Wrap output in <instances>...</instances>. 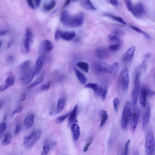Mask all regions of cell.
Wrapping results in <instances>:
<instances>
[{"mask_svg":"<svg viewBox=\"0 0 155 155\" xmlns=\"http://www.w3.org/2000/svg\"><path fill=\"white\" fill-rule=\"evenodd\" d=\"M55 4V2L54 0H52L50 3L45 4L44 5V9L46 11H49L54 8Z\"/></svg>","mask_w":155,"mask_h":155,"instance_id":"e575fe53","label":"cell"},{"mask_svg":"<svg viewBox=\"0 0 155 155\" xmlns=\"http://www.w3.org/2000/svg\"><path fill=\"white\" fill-rule=\"evenodd\" d=\"M56 144V143L55 141H53L51 143L50 146H54Z\"/></svg>","mask_w":155,"mask_h":155,"instance_id":"6125c7cd","label":"cell"},{"mask_svg":"<svg viewBox=\"0 0 155 155\" xmlns=\"http://www.w3.org/2000/svg\"><path fill=\"white\" fill-rule=\"evenodd\" d=\"M84 14L80 13L72 16L66 11L61 15V21L65 25L69 27L76 28L82 25L84 22Z\"/></svg>","mask_w":155,"mask_h":155,"instance_id":"6da1fadb","label":"cell"},{"mask_svg":"<svg viewBox=\"0 0 155 155\" xmlns=\"http://www.w3.org/2000/svg\"><path fill=\"white\" fill-rule=\"evenodd\" d=\"M124 35V33L123 31L120 29H117L114 30L109 35V37L112 41L123 44V41L121 38Z\"/></svg>","mask_w":155,"mask_h":155,"instance_id":"8fae6325","label":"cell"},{"mask_svg":"<svg viewBox=\"0 0 155 155\" xmlns=\"http://www.w3.org/2000/svg\"><path fill=\"white\" fill-rule=\"evenodd\" d=\"M140 88V73H136L134 79V85L132 92V104L137 105Z\"/></svg>","mask_w":155,"mask_h":155,"instance_id":"52a82bcc","label":"cell"},{"mask_svg":"<svg viewBox=\"0 0 155 155\" xmlns=\"http://www.w3.org/2000/svg\"><path fill=\"white\" fill-rule=\"evenodd\" d=\"M145 151L147 155H151L155 150V141L154 135L151 131L148 133L145 144Z\"/></svg>","mask_w":155,"mask_h":155,"instance_id":"8992f818","label":"cell"},{"mask_svg":"<svg viewBox=\"0 0 155 155\" xmlns=\"http://www.w3.org/2000/svg\"><path fill=\"white\" fill-rule=\"evenodd\" d=\"M131 12L135 17L140 18L145 14V9L143 4L139 3L133 6Z\"/></svg>","mask_w":155,"mask_h":155,"instance_id":"30bf717a","label":"cell"},{"mask_svg":"<svg viewBox=\"0 0 155 155\" xmlns=\"http://www.w3.org/2000/svg\"><path fill=\"white\" fill-rule=\"evenodd\" d=\"M71 1V0H66V1L65 4L63 6V7H65L68 5L70 4Z\"/></svg>","mask_w":155,"mask_h":155,"instance_id":"94428289","label":"cell"},{"mask_svg":"<svg viewBox=\"0 0 155 155\" xmlns=\"http://www.w3.org/2000/svg\"><path fill=\"white\" fill-rule=\"evenodd\" d=\"M45 59L44 55H42L37 60L35 68V75H37L41 73L44 65Z\"/></svg>","mask_w":155,"mask_h":155,"instance_id":"d6986e66","label":"cell"},{"mask_svg":"<svg viewBox=\"0 0 155 155\" xmlns=\"http://www.w3.org/2000/svg\"><path fill=\"white\" fill-rule=\"evenodd\" d=\"M63 32L60 30H57L55 34V38L56 41H59L61 37V35Z\"/></svg>","mask_w":155,"mask_h":155,"instance_id":"ee69618b","label":"cell"},{"mask_svg":"<svg viewBox=\"0 0 155 155\" xmlns=\"http://www.w3.org/2000/svg\"><path fill=\"white\" fill-rule=\"evenodd\" d=\"M145 89L146 91L148 96L149 97H153L155 95V92L150 87L147 85H145Z\"/></svg>","mask_w":155,"mask_h":155,"instance_id":"60d3db41","label":"cell"},{"mask_svg":"<svg viewBox=\"0 0 155 155\" xmlns=\"http://www.w3.org/2000/svg\"><path fill=\"white\" fill-rule=\"evenodd\" d=\"M141 67L143 70L144 72H146L147 70V65L146 60H144L141 65Z\"/></svg>","mask_w":155,"mask_h":155,"instance_id":"681fc988","label":"cell"},{"mask_svg":"<svg viewBox=\"0 0 155 155\" xmlns=\"http://www.w3.org/2000/svg\"><path fill=\"white\" fill-rule=\"evenodd\" d=\"M108 91V89L107 87L105 86L103 88V89L100 96L102 101H104L105 100Z\"/></svg>","mask_w":155,"mask_h":155,"instance_id":"74e56055","label":"cell"},{"mask_svg":"<svg viewBox=\"0 0 155 155\" xmlns=\"http://www.w3.org/2000/svg\"><path fill=\"white\" fill-rule=\"evenodd\" d=\"M26 98V94L25 93L22 94L21 97V101H23L25 100Z\"/></svg>","mask_w":155,"mask_h":155,"instance_id":"6f0895ef","label":"cell"},{"mask_svg":"<svg viewBox=\"0 0 155 155\" xmlns=\"http://www.w3.org/2000/svg\"><path fill=\"white\" fill-rule=\"evenodd\" d=\"M50 82H48L47 84L43 85L40 87V90L42 91H47L49 89L51 85Z\"/></svg>","mask_w":155,"mask_h":155,"instance_id":"7bdbcfd3","label":"cell"},{"mask_svg":"<svg viewBox=\"0 0 155 155\" xmlns=\"http://www.w3.org/2000/svg\"><path fill=\"white\" fill-rule=\"evenodd\" d=\"M41 131L38 130L32 132V137L28 143L25 145L27 148H31L34 146L41 137Z\"/></svg>","mask_w":155,"mask_h":155,"instance_id":"4fadbf2b","label":"cell"},{"mask_svg":"<svg viewBox=\"0 0 155 155\" xmlns=\"http://www.w3.org/2000/svg\"><path fill=\"white\" fill-rule=\"evenodd\" d=\"M139 116V112L135 105H133L131 110L130 120L132 131L134 132L136 129Z\"/></svg>","mask_w":155,"mask_h":155,"instance_id":"ba28073f","label":"cell"},{"mask_svg":"<svg viewBox=\"0 0 155 155\" xmlns=\"http://www.w3.org/2000/svg\"><path fill=\"white\" fill-rule=\"evenodd\" d=\"M95 53L97 57L101 59H106L109 56L107 50L103 48H98L95 50Z\"/></svg>","mask_w":155,"mask_h":155,"instance_id":"7402d4cb","label":"cell"},{"mask_svg":"<svg viewBox=\"0 0 155 155\" xmlns=\"http://www.w3.org/2000/svg\"><path fill=\"white\" fill-rule=\"evenodd\" d=\"M21 130V123H18L16 125L15 128V133L17 134L20 133Z\"/></svg>","mask_w":155,"mask_h":155,"instance_id":"7dc6e473","label":"cell"},{"mask_svg":"<svg viewBox=\"0 0 155 155\" xmlns=\"http://www.w3.org/2000/svg\"><path fill=\"white\" fill-rule=\"evenodd\" d=\"M100 115L101 117L100 127H103L107 121L108 118V115L107 112L104 110H102L100 111Z\"/></svg>","mask_w":155,"mask_h":155,"instance_id":"f1b7e54d","label":"cell"},{"mask_svg":"<svg viewBox=\"0 0 155 155\" xmlns=\"http://www.w3.org/2000/svg\"><path fill=\"white\" fill-rule=\"evenodd\" d=\"M77 65L85 72L87 73L89 72L90 65L88 63L84 62H80L77 63Z\"/></svg>","mask_w":155,"mask_h":155,"instance_id":"4dcf8cb0","label":"cell"},{"mask_svg":"<svg viewBox=\"0 0 155 155\" xmlns=\"http://www.w3.org/2000/svg\"><path fill=\"white\" fill-rule=\"evenodd\" d=\"M43 80L44 78L43 77H40L39 78H38L34 83L32 84L30 86V87L31 88H33V87L40 84L43 82Z\"/></svg>","mask_w":155,"mask_h":155,"instance_id":"b9f144b4","label":"cell"},{"mask_svg":"<svg viewBox=\"0 0 155 155\" xmlns=\"http://www.w3.org/2000/svg\"><path fill=\"white\" fill-rule=\"evenodd\" d=\"M14 59V57L12 55H9L6 58V60L8 62H11L13 61Z\"/></svg>","mask_w":155,"mask_h":155,"instance_id":"11a10c76","label":"cell"},{"mask_svg":"<svg viewBox=\"0 0 155 155\" xmlns=\"http://www.w3.org/2000/svg\"><path fill=\"white\" fill-rule=\"evenodd\" d=\"M107 1L113 6H117L118 5L119 1L118 0H106Z\"/></svg>","mask_w":155,"mask_h":155,"instance_id":"c3c4849f","label":"cell"},{"mask_svg":"<svg viewBox=\"0 0 155 155\" xmlns=\"http://www.w3.org/2000/svg\"><path fill=\"white\" fill-rule=\"evenodd\" d=\"M71 1H72L73 2H75L77 1H78V0H71Z\"/></svg>","mask_w":155,"mask_h":155,"instance_id":"e7e4bbea","label":"cell"},{"mask_svg":"<svg viewBox=\"0 0 155 155\" xmlns=\"http://www.w3.org/2000/svg\"><path fill=\"white\" fill-rule=\"evenodd\" d=\"M23 107L22 106H18L17 108L12 113V116L16 113H19L21 112L23 110Z\"/></svg>","mask_w":155,"mask_h":155,"instance_id":"f907efd6","label":"cell"},{"mask_svg":"<svg viewBox=\"0 0 155 155\" xmlns=\"http://www.w3.org/2000/svg\"><path fill=\"white\" fill-rule=\"evenodd\" d=\"M131 106L130 102H126L124 106L121 120V127L123 129L128 127L131 114Z\"/></svg>","mask_w":155,"mask_h":155,"instance_id":"277c9868","label":"cell"},{"mask_svg":"<svg viewBox=\"0 0 155 155\" xmlns=\"http://www.w3.org/2000/svg\"><path fill=\"white\" fill-rule=\"evenodd\" d=\"M113 72H117L118 70V64L117 63H115L113 64Z\"/></svg>","mask_w":155,"mask_h":155,"instance_id":"816d5d0a","label":"cell"},{"mask_svg":"<svg viewBox=\"0 0 155 155\" xmlns=\"http://www.w3.org/2000/svg\"><path fill=\"white\" fill-rule=\"evenodd\" d=\"M27 2L29 6L32 9H35V7L33 0H27Z\"/></svg>","mask_w":155,"mask_h":155,"instance_id":"f5cc1de1","label":"cell"},{"mask_svg":"<svg viewBox=\"0 0 155 155\" xmlns=\"http://www.w3.org/2000/svg\"><path fill=\"white\" fill-rule=\"evenodd\" d=\"M124 1L127 9L129 11L131 12L133 6L131 0H124Z\"/></svg>","mask_w":155,"mask_h":155,"instance_id":"ab89813d","label":"cell"},{"mask_svg":"<svg viewBox=\"0 0 155 155\" xmlns=\"http://www.w3.org/2000/svg\"><path fill=\"white\" fill-rule=\"evenodd\" d=\"M69 113L65 115L59 116L56 119L55 122L57 124H60L63 122L69 115Z\"/></svg>","mask_w":155,"mask_h":155,"instance_id":"f35d334b","label":"cell"},{"mask_svg":"<svg viewBox=\"0 0 155 155\" xmlns=\"http://www.w3.org/2000/svg\"><path fill=\"white\" fill-rule=\"evenodd\" d=\"M114 111L116 113H117L118 111L119 106L120 104V101L118 97L114 98L113 101Z\"/></svg>","mask_w":155,"mask_h":155,"instance_id":"d590c367","label":"cell"},{"mask_svg":"<svg viewBox=\"0 0 155 155\" xmlns=\"http://www.w3.org/2000/svg\"><path fill=\"white\" fill-rule=\"evenodd\" d=\"M130 27L132 29H133V30L135 31H136L138 33H141L144 36L145 38L148 39H151V37L146 32H145L142 31L139 28L132 25H130Z\"/></svg>","mask_w":155,"mask_h":155,"instance_id":"f546056e","label":"cell"},{"mask_svg":"<svg viewBox=\"0 0 155 155\" xmlns=\"http://www.w3.org/2000/svg\"><path fill=\"white\" fill-rule=\"evenodd\" d=\"M11 141V134L10 133L8 132L5 134L4 139L2 141V143L4 145H6L10 143Z\"/></svg>","mask_w":155,"mask_h":155,"instance_id":"d6a6232c","label":"cell"},{"mask_svg":"<svg viewBox=\"0 0 155 155\" xmlns=\"http://www.w3.org/2000/svg\"><path fill=\"white\" fill-rule=\"evenodd\" d=\"M78 109V107L77 105H76L70 114L68 120V125L69 126L72 125L73 124L76 123L78 122L77 119Z\"/></svg>","mask_w":155,"mask_h":155,"instance_id":"44dd1931","label":"cell"},{"mask_svg":"<svg viewBox=\"0 0 155 155\" xmlns=\"http://www.w3.org/2000/svg\"><path fill=\"white\" fill-rule=\"evenodd\" d=\"M15 83V79L14 76L11 75H8L6 79L5 82L0 86V92H3L13 85Z\"/></svg>","mask_w":155,"mask_h":155,"instance_id":"5bb4252c","label":"cell"},{"mask_svg":"<svg viewBox=\"0 0 155 155\" xmlns=\"http://www.w3.org/2000/svg\"><path fill=\"white\" fill-rule=\"evenodd\" d=\"M33 34L30 29L27 28L21 45L22 53H27L30 52L31 47L33 42Z\"/></svg>","mask_w":155,"mask_h":155,"instance_id":"3957f363","label":"cell"},{"mask_svg":"<svg viewBox=\"0 0 155 155\" xmlns=\"http://www.w3.org/2000/svg\"><path fill=\"white\" fill-rule=\"evenodd\" d=\"M65 104V100L63 98L61 99L58 101L57 106V113H59L63 111Z\"/></svg>","mask_w":155,"mask_h":155,"instance_id":"1f68e13d","label":"cell"},{"mask_svg":"<svg viewBox=\"0 0 155 155\" xmlns=\"http://www.w3.org/2000/svg\"><path fill=\"white\" fill-rule=\"evenodd\" d=\"M2 41H0V47L1 46L2 44Z\"/></svg>","mask_w":155,"mask_h":155,"instance_id":"be15d7a7","label":"cell"},{"mask_svg":"<svg viewBox=\"0 0 155 155\" xmlns=\"http://www.w3.org/2000/svg\"><path fill=\"white\" fill-rule=\"evenodd\" d=\"M75 36V33L74 31H66L63 32L61 38L65 41H70L73 39Z\"/></svg>","mask_w":155,"mask_h":155,"instance_id":"484cf974","label":"cell"},{"mask_svg":"<svg viewBox=\"0 0 155 155\" xmlns=\"http://www.w3.org/2000/svg\"><path fill=\"white\" fill-rule=\"evenodd\" d=\"M50 150V146L49 144H45L43 148L41 154L43 155H47Z\"/></svg>","mask_w":155,"mask_h":155,"instance_id":"8d00e7d4","label":"cell"},{"mask_svg":"<svg viewBox=\"0 0 155 155\" xmlns=\"http://www.w3.org/2000/svg\"><path fill=\"white\" fill-rule=\"evenodd\" d=\"M74 70L77 78L80 83L82 84H85L87 79L84 75L76 68H75Z\"/></svg>","mask_w":155,"mask_h":155,"instance_id":"4316f807","label":"cell"},{"mask_svg":"<svg viewBox=\"0 0 155 155\" xmlns=\"http://www.w3.org/2000/svg\"><path fill=\"white\" fill-rule=\"evenodd\" d=\"M131 141L130 139L128 140L126 143L124 148V154L127 155L128 154V152L129 146Z\"/></svg>","mask_w":155,"mask_h":155,"instance_id":"bcb514c9","label":"cell"},{"mask_svg":"<svg viewBox=\"0 0 155 155\" xmlns=\"http://www.w3.org/2000/svg\"><path fill=\"white\" fill-rule=\"evenodd\" d=\"M31 62L30 60L26 61L22 63L19 67V80L22 81L26 74L30 69Z\"/></svg>","mask_w":155,"mask_h":155,"instance_id":"9c48e42d","label":"cell"},{"mask_svg":"<svg viewBox=\"0 0 155 155\" xmlns=\"http://www.w3.org/2000/svg\"><path fill=\"white\" fill-rule=\"evenodd\" d=\"M34 119V115L32 114L29 115L25 119L24 121V125L27 129L30 128L33 126Z\"/></svg>","mask_w":155,"mask_h":155,"instance_id":"cb8c5ba5","label":"cell"},{"mask_svg":"<svg viewBox=\"0 0 155 155\" xmlns=\"http://www.w3.org/2000/svg\"><path fill=\"white\" fill-rule=\"evenodd\" d=\"M35 75V68H32L29 70L24 76L22 81L24 85L30 83L33 80Z\"/></svg>","mask_w":155,"mask_h":155,"instance_id":"e0dca14e","label":"cell"},{"mask_svg":"<svg viewBox=\"0 0 155 155\" xmlns=\"http://www.w3.org/2000/svg\"><path fill=\"white\" fill-rule=\"evenodd\" d=\"M129 82V70L124 67L121 71L118 80V85L120 90L124 93L128 90Z\"/></svg>","mask_w":155,"mask_h":155,"instance_id":"7a4b0ae2","label":"cell"},{"mask_svg":"<svg viewBox=\"0 0 155 155\" xmlns=\"http://www.w3.org/2000/svg\"><path fill=\"white\" fill-rule=\"evenodd\" d=\"M73 139L74 141L78 140L80 135V131L79 126L76 123L73 124L71 126Z\"/></svg>","mask_w":155,"mask_h":155,"instance_id":"ffe728a7","label":"cell"},{"mask_svg":"<svg viewBox=\"0 0 155 155\" xmlns=\"http://www.w3.org/2000/svg\"><path fill=\"white\" fill-rule=\"evenodd\" d=\"M135 51V47L133 46L129 48L123 54L122 60L125 64H129L132 62Z\"/></svg>","mask_w":155,"mask_h":155,"instance_id":"7c38bea8","label":"cell"},{"mask_svg":"<svg viewBox=\"0 0 155 155\" xmlns=\"http://www.w3.org/2000/svg\"><path fill=\"white\" fill-rule=\"evenodd\" d=\"M150 110L149 105H147L146 110L144 114L142 123V129H144L148 125L150 121Z\"/></svg>","mask_w":155,"mask_h":155,"instance_id":"2e32d148","label":"cell"},{"mask_svg":"<svg viewBox=\"0 0 155 155\" xmlns=\"http://www.w3.org/2000/svg\"><path fill=\"white\" fill-rule=\"evenodd\" d=\"M148 96L147 92L144 86L141 87L140 91L139 102L143 108L146 106L147 98Z\"/></svg>","mask_w":155,"mask_h":155,"instance_id":"ac0fdd59","label":"cell"},{"mask_svg":"<svg viewBox=\"0 0 155 155\" xmlns=\"http://www.w3.org/2000/svg\"><path fill=\"white\" fill-rule=\"evenodd\" d=\"M122 44L117 43L115 44L111 45L108 47L109 50L112 52H116L119 50L121 48Z\"/></svg>","mask_w":155,"mask_h":155,"instance_id":"836d02e7","label":"cell"},{"mask_svg":"<svg viewBox=\"0 0 155 155\" xmlns=\"http://www.w3.org/2000/svg\"><path fill=\"white\" fill-rule=\"evenodd\" d=\"M81 4L85 9L88 10L95 11L96 8L94 6L90 0H81Z\"/></svg>","mask_w":155,"mask_h":155,"instance_id":"d4e9b609","label":"cell"},{"mask_svg":"<svg viewBox=\"0 0 155 155\" xmlns=\"http://www.w3.org/2000/svg\"><path fill=\"white\" fill-rule=\"evenodd\" d=\"M7 32L6 30H0V36L5 35Z\"/></svg>","mask_w":155,"mask_h":155,"instance_id":"9f6ffc18","label":"cell"},{"mask_svg":"<svg viewBox=\"0 0 155 155\" xmlns=\"http://www.w3.org/2000/svg\"><path fill=\"white\" fill-rule=\"evenodd\" d=\"M151 53H147L145 54L144 55V58L145 59L148 60L149 59L151 56Z\"/></svg>","mask_w":155,"mask_h":155,"instance_id":"91938a15","label":"cell"},{"mask_svg":"<svg viewBox=\"0 0 155 155\" xmlns=\"http://www.w3.org/2000/svg\"><path fill=\"white\" fill-rule=\"evenodd\" d=\"M41 47L43 51L49 52L53 50L54 45L49 40H45L42 43Z\"/></svg>","mask_w":155,"mask_h":155,"instance_id":"603a6c76","label":"cell"},{"mask_svg":"<svg viewBox=\"0 0 155 155\" xmlns=\"http://www.w3.org/2000/svg\"><path fill=\"white\" fill-rule=\"evenodd\" d=\"M2 106V104L1 103H0V110H1Z\"/></svg>","mask_w":155,"mask_h":155,"instance_id":"03108f58","label":"cell"},{"mask_svg":"<svg viewBox=\"0 0 155 155\" xmlns=\"http://www.w3.org/2000/svg\"><path fill=\"white\" fill-rule=\"evenodd\" d=\"M92 143V141H90L89 142L87 143L86 144L83 149V151L84 152H86L89 149V147L90 146V145H91V144Z\"/></svg>","mask_w":155,"mask_h":155,"instance_id":"db71d44e","label":"cell"},{"mask_svg":"<svg viewBox=\"0 0 155 155\" xmlns=\"http://www.w3.org/2000/svg\"><path fill=\"white\" fill-rule=\"evenodd\" d=\"M6 125L4 122L0 124V135H1L6 131Z\"/></svg>","mask_w":155,"mask_h":155,"instance_id":"f6af8a7d","label":"cell"},{"mask_svg":"<svg viewBox=\"0 0 155 155\" xmlns=\"http://www.w3.org/2000/svg\"><path fill=\"white\" fill-rule=\"evenodd\" d=\"M85 88L92 90L95 95L97 96H100L103 89V87L101 85L94 83H90L87 84L85 86Z\"/></svg>","mask_w":155,"mask_h":155,"instance_id":"9a60e30c","label":"cell"},{"mask_svg":"<svg viewBox=\"0 0 155 155\" xmlns=\"http://www.w3.org/2000/svg\"><path fill=\"white\" fill-rule=\"evenodd\" d=\"M35 5L36 7H38L40 6L41 0H35Z\"/></svg>","mask_w":155,"mask_h":155,"instance_id":"680465c9","label":"cell"},{"mask_svg":"<svg viewBox=\"0 0 155 155\" xmlns=\"http://www.w3.org/2000/svg\"><path fill=\"white\" fill-rule=\"evenodd\" d=\"M104 16L107 17L116 22H117L123 25H125L127 23L122 17L116 16L110 14H105Z\"/></svg>","mask_w":155,"mask_h":155,"instance_id":"83f0119b","label":"cell"},{"mask_svg":"<svg viewBox=\"0 0 155 155\" xmlns=\"http://www.w3.org/2000/svg\"><path fill=\"white\" fill-rule=\"evenodd\" d=\"M93 69L97 73H112L113 72L112 66L105 62L98 61L95 62L93 64Z\"/></svg>","mask_w":155,"mask_h":155,"instance_id":"5b68a950","label":"cell"}]
</instances>
